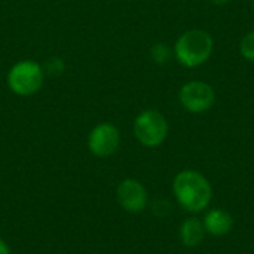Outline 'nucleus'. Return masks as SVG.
Here are the masks:
<instances>
[{
    "label": "nucleus",
    "instance_id": "f8f14e48",
    "mask_svg": "<svg viewBox=\"0 0 254 254\" xmlns=\"http://www.w3.org/2000/svg\"><path fill=\"white\" fill-rule=\"evenodd\" d=\"M0 254H12L9 246L6 244V241L3 238H0Z\"/></svg>",
    "mask_w": 254,
    "mask_h": 254
},
{
    "label": "nucleus",
    "instance_id": "f03ea898",
    "mask_svg": "<svg viewBox=\"0 0 254 254\" xmlns=\"http://www.w3.org/2000/svg\"><path fill=\"white\" fill-rule=\"evenodd\" d=\"M214 49V40L211 34L201 28H192L179 36L174 43L173 52L176 60L188 67L195 68L205 64Z\"/></svg>",
    "mask_w": 254,
    "mask_h": 254
},
{
    "label": "nucleus",
    "instance_id": "39448f33",
    "mask_svg": "<svg viewBox=\"0 0 254 254\" xmlns=\"http://www.w3.org/2000/svg\"><path fill=\"white\" fill-rule=\"evenodd\" d=\"M180 104L190 113H204L210 110L216 101L213 86L204 80H190L180 88Z\"/></svg>",
    "mask_w": 254,
    "mask_h": 254
},
{
    "label": "nucleus",
    "instance_id": "20e7f679",
    "mask_svg": "<svg viewBox=\"0 0 254 254\" xmlns=\"http://www.w3.org/2000/svg\"><path fill=\"white\" fill-rule=\"evenodd\" d=\"M134 135L137 141L149 149L161 146L168 137V121L167 118L155 109L143 110L134 119Z\"/></svg>",
    "mask_w": 254,
    "mask_h": 254
},
{
    "label": "nucleus",
    "instance_id": "1a4fd4ad",
    "mask_svg": "<svg viewBox=\"0 0 254 254\" xmlns=\"http://www.w3.org/2000/svg\"><path fill=\"white\" fill-rule=\"evenodd\" d=\"M207 232L204 228L202 220L196 217H189L186 219L182 226H180V241L185 247L195 249L199 244H202Z\"/></svg>",
    "mask_w": 254,
    "mask_h": 254
},
{
    "label": "nucleus",
    "instance_id": "f257e3e1",
    "mask_svg": "<svg viewBox=\"0 0 254 254\" xmlns=\"http://www.w3.org/2000/svg\"><path fill=\"white\" fill-rule=\"evenodd\" d=\"M173 193L183 210L195 214L208 208L213 199V188L208 179L195 170H183L174 177Z\"/></svg>",
    "mask_w": 254,
    "mask_h": 254
},
{
    "label": "nucleus",
    "instance_id": "423d86ee",
    "mask_svg": "<svg viewBox=\"0 0 254 254\" xmlns=\"http://www.w3.org/2000/svg\"><path fill=\"white\" fill-rule=\"evenodd\" d=\"M121 146L119 128L112 122L95 125L88 135V149L97 158H109L118 152Z\"/></svg>",
    "mask_w": 254,
    "mask_h": 254
},
{
    "label": "nucleus",
    "instance_id": "ddd939ff",
    "mask_svg": "<svg viewBox=\"0 0 254 254\" xmlns=\"http://www.w3.org/2000/svg\"><path fill=\"white\" fill-rule=\"evenodd\" d=\"M213 4H217V6H223L226 3H229V0H211Z\"/></svg>",
    "mask_w": 254,
    "mask_h": 254
},
{
    "label": "nucleus",
    "instance_id": "0eeeda50",
    "mask_svg": "<svg viewBox=\"0 0 254 254\" xmlns=\"http://www.w3.org/2000/svg\"><path fill=\"white\" fill-rule=\"evenodd\" d=\"M116 201L127 213L138 214L147 208L149 193L141 182L135 179H125L116 188Z\"/></svg>",
    "mask_w": 254,
    "mask_h": 254
},
{
    "label": "nucleus",
    "instance_id": "9b49d317",
    "mask_svg": "<svg viewBox=\"0 0 254 254\" xmlns=\"http://www.w3.org/2000/svg\"><path fill=\"white\" fill-rule=\"evenodd\" d=\"M240 54L247 60L254 63V30L247 33L240 42Z\"/></svg>",
    "mask_w": 254,
    "mask_h": 254
},
{
    "label": "nucleus",
    "instance_id": "6e6552de",
    "mask_svg": "<svg viewBox=\"0 0 254 254\" xmlns=\"http://www.w3.org/2000/svg\"><path fill=\"white\" fill-rule=\"evenodd\" d=\"M202 223H204L205 232L208 235H213V237H225L234 228V219H232V216L228 211L222 210V208H213V210H210L205 214Z\"/></svg>",
    "mask_w": 254,
    "mask_h": 254
},
{
    "label": "nucleus",
    "instance_id": "9d476101",
    "mask_svg": "<svg viewBox=\"0 0 254 254\" xmlns=\"http://www.w3.org/2000/svg\"><path fill=\"white\" fill-rule=\"evenodd\" d=\"M173 54H174V52H173L171 46H168L167 43H156V45H153L152 49H150L152 60H153L156 64H165V63H168Z\"/></svg>",
    "mask_w": 254,
    "mask_h": 254
},
{
    "label": "nucleus",
    "instance_id": "4468645a",
    "mask_svg": "<svg viewBox=\"0 0 254 254\" xmlns=\"http://www.w3.org/2000/svg\"><path fill=\"white\" fill-rule=\"evenodd\" d=\"M252 6H253V12H254V0H252Z\"/></svg>",
    "mask_w": 254,
    "mask_h": 254
},
{
    "label": "nucleus",
    "instance_id": "7ed1b4c3",
    "mask_svg": "<svg viewBox=\"0 0 254 254\" xmlns=\"http://www.w3.org/2000/svg\"><path fill=\"white\" fill-rule=\"evenodd\" d=\"M6 83L15 95L31 97L42 89L45 83V70L33 60H21L9 68Z\"/></svg>",
    "mask_w": 254,
    "mask_h": 254
}]
</instances>
